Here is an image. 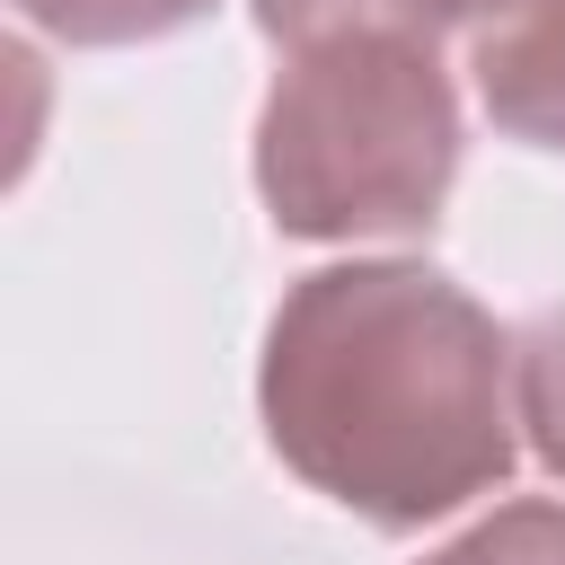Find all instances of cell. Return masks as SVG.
I'll list each match as a JSON object with an SVG mask.
<instances>
[{
    "instance_id": "1",
    "label": "cell",
    "mask_w": 565,
    "mask_h": 565,
    "mask_svg": "<svg viewBox=\"0 0 565 565\" xmlns=\"http://www.w3.org/2000/svg\"><path fill=\"white\" fill-rule=\"evenodd\" d=\"M274 450L380 530H415L512 468L494 318L424 265L309 274L265 335Z\"/></svg>"
},
{
    "instance_id": "2",
    "label": "cell",
    "mask_w": 565,
    "mask_h": 565,
    "mask_svg": "<svg viewBox=\"0 0 565 565\" xmlns=\"http://www.w3.org/2000/svg\"><path fill=\"white\" fill-rule=\"evenodd\" d=\"M459 168V106L424 35H327L265 97L256 185L300 238L424 230Z\"/></svg>"
},
{
    "instance_id": "3",
    "label": "cell",
    "mask_w": 565,
    "mask_h": 565,
    "mask_svg": "<svg viewBox=\"0 0 565 565\" xmlns=\"http://www.w3.org/2000/svg\"><path fill=\"white\" fill-rule=\"evenodd\" d=\"M468 71H477V97L503 132L565 150V0H530L512 18H486L468 35Z\"/></svg>"
},
{
    "instance_id": "4",
    "label": "cell",
    "mask_w": 565,
    "mask_h": 565,
    "mask_svg": "<svg viewBox=\"0 0 565 565\" xmlns=\"http://www.w3.org/2000/svg\"><path fill=\"white\" fill-rule=\"evenodd\" d=\"M424 565H565V503H503Z\"/></svg>"
},
{
    "instance_id": "5",
    "label": "cell",
    "mask_w": 565,
    "mask_h": 565,
    "mask_svg": "<svg viewBox=\"0 0 565 565\" xmlns=\"http://www.w3.org/2000/svg\"><path fill=\"white\" fill-rule=\"evenodd\" d=\"M35 26L71 35V44H132V35H168L185 26L203 0H18Z\"/></svg>"
},
{
    "instance_id": "6",
    "label": "cell",
    "mask_w": 565,
    "mask_h": 565,
    "mask_svg": "<svg viewBox=\"0 0 565 565\" xmlns=\"http://www.w3.org/2000/svg\"><path fill=\"white\" fill-rule=\"evenodd\" d=\"M521 424L547 450V468H565V318H547L521 353Z\"/></svg>"
},
{
    "instance_id": "7",
    "label": "cell",
    "mask_w": 565,
    "mask_h": 565,
    "mask_svg": "<svg viewBox=\"0 0 565 565\" xmlns=\"http://www.w3.org/2000/svg\"><path fill=\"white\" fill-rule=\"evenodd\" d=\"M512 9H530V0H450V26H459V18L486 26V18H512Z\"/></svg>"
}]
</instances>
